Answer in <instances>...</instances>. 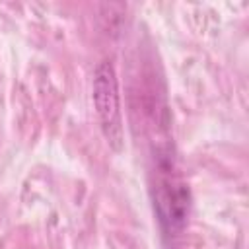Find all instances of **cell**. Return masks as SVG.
<instances>
[{"label": "cell", "instance_id": "6da1fadb", "mask_svg": "<svg viewBox=\"0 0 249 249\" xmlns=\"http://www.w3.org/2000/svg\"><path fill=\"white\" fill-rule=\"evenodd\" d=\"M93 103L107 144L119 152L124 144L119 82L113 64L107 60L99 62L93 72Z\"/></svg>", "mask_w": 249, "mask_h": 249}]
</instances>
